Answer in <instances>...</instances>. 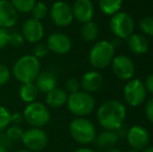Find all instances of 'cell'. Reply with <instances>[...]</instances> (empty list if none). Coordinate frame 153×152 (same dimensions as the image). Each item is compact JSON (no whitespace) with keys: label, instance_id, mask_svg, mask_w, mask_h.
I'll use <instances>...</instances> for the list:
<instances>
[{"label":"cell","instance_id":"6da1fadb","mask_svg":"<svg viewBox=\"0 0 153 152\" xmlns=\"http://www.w3.org/2000/svg\"><path fill=\"white\" fill-rule=\"evenodd\" d=\"M126 108L121 101L109 99L103 102L97 110V120L102 128L106 130H117L124 124Z\"/></svg>","mask_w":153,"mask_h":152},{"label":"cell","instance_id":"7a4b0ae2","mask_svg":"<svg viewBox=\"0 0 153 152\" xmlns=\"http://www.w3.org/2000/svg\"><path fill=\"white\" fill-rule=\"evenodd\" d=\"M12 75L21 83L34 82L41 72L40 59L32 54H26L16 61L12 69Z\"/></svg>","mask_w":153,"mask_h":152},{"label":"cell","instance_id":"3957f363","mask_svg":"<svg viewBox=\"0 0 153 152\" xmlns=\"http://www.w3.org/2000/svg\"><path fill=\"white\" fill-rule=\"evenodd\" d=\"M69 131L73 140L81 145H88L94 142L97 136L95 125L85 117L74 118L69 125Z\"/></svg>","mask_w":153,"mask_h":152},{"label":"cell","instance_id":"277c9868","mask_svg":"<svg viewBox=\"0 0 153 152\" xmlns=\"http://www.w3.org/2000/svg\"><path fill=\"white\" fill-rule=\"evenodd\" d=\"M115 57V47L109 41H97L89 52L90 64L96 69L108 67Z\"/></svg>","mask_w":153,"mask_h":152},{"label":"cell","instance_id":"5b68a950","mask_svg":"<svg viewBox=\"0 0 153 152\" xmlns=\"http://www.w3.org/2000/svg\"><path fill=\"white\" fill-rule=\"evenodd\" d=\"M96 102L92 94L78 91L68 96L67 106L69 112L76 117H85L94 110Z\"/></svg>","mask_w":153,"mask_h":152},{"label":"cell","instance_id":"8992f818","mask_svg":"<svg viewBox=\"0 0 153 152\" xmlns=\"http://www.w3.org/2000/svg\"><path fill=\"white\" fill-rule=\"evenodd\" d=\"M24 121L30 127L42 128L46 126L51 120V114L46 104L39 101L28 103L23 110Z\"/></svg>","mask_w":153,"mask_h":152},{"label":"cell","instance_id":"52a82bcc","mask_svg":"<svg viewBox=\"0 0 153 152\" xmlns=\"http://www.w3.org/2000/svg\"><path fill=\"white\" fill-rule=\"evenodd\" d=\"M109 29L116 38L126 40L134 31V21L126 12H118L109 21Z\"/></svg>","mask_w":153,"mask_h":152},{"label":"cell","instance_id":"ba28073f","mask_svg":"<svg viewBox=\"0 0 153 152\" xmlns=\"http://www.w3.org/2000/svg\"><path fill=\"white\" fill-rule=\"evenodd\" d=\"M123 96L126 103L131 108H137L143 104L147 97V91L144 82L137 78L129 79L124 85Z\"/></svg>","mask_w":153,"mask_h":152},{"label":"cell","instance_id":"9c48e42d","mask_svg":"<svg viewBox=\"0 0 153 152\" xmlns=\"http://www.w3.org/2000/svg\"><path fill=\"white\" fill-rule=\"evenodd\" d=\"M21 142L26 150L31 152H39L42 151L47 146L48 136H47L46 131L43 130L42 128L30 127L24 130Z\"/></svg>","mask_w":153,"mask_h":152},{"label":"cell","instance_id":"30bf717a","mask_svg":"<svg viewBox=\"0 0 153 152\" xmlns=\"http://www.w3.org/2000/svg\"><path fill=\"white\" fill-rule=\"evenodd\" d=\"M49 14H50L51 21L57 27H67L74 20L72 6L68 2L62 1V0L55 1L52 4Z\"/></svg>","mask_w":153,"mask_h":152},{"label":"cell","instance_id":"8fae6325","mask_svg":"<svg viewBox=\"0 0 153 152\" xmlns=\"http://www.w3.org/2000/svg\"><path fill=\"white\" fill-rule=\"evenodd\" d=\"M126 140L128 145L132 149L143 151L149 145L150 136L148 130L144 126L133 125L127 131Z\"/></svg>","mask_w":153,"mask_h":152},{"label":"cell","instance_id":"7c38bea8","mask_svg":"<svg viewBox=\"0 0 153 152\" xmlns=\"http://www.w3.org/2000/svg\"><path fill=\"white\" fill-rule=\"evenodd\" d=\"M111 69L116 76L121 80L131 79L134 75L135 67L133 62L127 55H117L111 62Z\"/></svg>","mask_w":153,"mask_h":152},{"label":"cell","instance_id":"4fadbf2b","mask_svg":"<svg viewBox=\"0 0 153 152\" xmlns=\"http://www.w3.org/2000/svg\"><path fill=\"white\" fill-rule=\"evenodd\" d=\"M21 33L23 35L25 41L31 44H36L44 38L45 28L41 21L33 18H28L22 24Z\"/></svg>","mask_w":153,"mask_h":152},{"label":"cell","instance_id":"5bb4252c","mask_svg":"<svg viewBox=\"0 0 153 152\" xmlns=\"http://www.w3.org/2000/svg\"><path fill=\"white\" fill-rule=\"evenodd\" d=\"M46 45L49 51L55 54H66L72 48V41L68 35L56 31L49 36Z\"/></svg>","mask_w":153,"mask_h":152},{"label":"cell","instance_id":"9a60e30c","mask_svg":"<svg viewBox=\"0 0 153 152\" xmlns=\"http://www.w3.org/2000/svg\"><path fill=\"white\" fill-rule=\"evenodd\" d=\"M73 17L80 23H87L93 20L94 4L91 0H75L72 5Z\"/></svg>","mask_w":153,"mask_h":152},{"label":"cell","instance_id":"2e32d148","mask_svg":"<svg viewBox=\"0 0 153 152\" xmlns=\"http://www.w3.org/2000/svg\"><path fill=\"white\" fill-rule=\"evenodd\" d=\"M18 14L10 0H0V27L5 29L14 27L18 22Z\"/></svg>","mask_w":153,"mask_h":152},{"label":"cell","instance_id":"e0dca14e","mask_svg":"<svg viewBox=\"0 0 153 152\" xmlns=\"http://www.w3.org/2000/svg\"><path fill=\"white\" fill-rule=\"evenodd\" d=\"M56 83V74L51 70L41 71L38 77L36 78V80H34V85H36L39 93L43 94H47L50 91H52L53 89H55Z\"/></svg>","mask_w":153,"mask_h":152},{"label":"cell","instance_id":"ac0fdd59","mask_svg":"<svg viewBox=\"0 0 153 152\" xmlns=\"http://www.w3.org/2000/svg\"><path fill=\"white\" fill-rule=\"evenodd\" d=\"M103 83V77L97 71H88L81 77L80 87L83 92L93 94L101 89Z\"/></svg>","mask_w":153,"mask_h":152},{"label":"cell","instance_id":"d6986e66","mask_svg":"<svg viewBox=\"0 0 153 152\" xmlns=\"http://www.w3.org/2000/svg\"><path fill=\"white\" fill-rule=\"evenodd\" d=\"M68 93L65 89L62 87H55L52 91L46 94V105L51 108H59L67 104V100H68Z\"/></svg>","mask_w":153,"mask_h":152},{"label":"cell","instance_id":"ffe728a7","mask_svg":"<svg viewBox=\"0 0 153 152\" xmlns=\"http://www.w3.org/2000/svg\"><path fill=\"white\" fill-rule=\"evenodd\" d=\"M126 43L133 54H145L149 49V42L147 38L139 33H132L130 37L126 39Z\"/></svg>","mask_w":153,"mask_h":152},{"label":"cell","instance_id":"44dd1931","mask_svg":"<svg viewBox=\"0 0 153 152\" xmlns=\"http://www.w3.org/2000/svg\"><path fill=\"white\" fill-rule=\"evenodd\" d=\"M119 136L115 130H106L104 129L101 131L98 136H96L95 142L99 148L106 150V149L114 148L118 142H119Z\"/></svg>","mask_w":153,"mask_h":152},{"label":"cell","instance_id":"7402d4cb","mask_svg":"<svg viewBox=\"0 0 153 152\" xmlns=\"http://www.w3.org/2000/svg\"><path fill=\"white\" fill-rule=\"evenodd\" d=\"M38 95L39 91L36 89L34 82L22 83L20 89H19V96H20L21 100L27 104L36 101Z\"/></svg>","mask_w":153,"mask_h":152},{"label":"cell","instance_id":"603a6c76","mask_svg":"<svg viewBox=\"0 0 153 152\" xmlns=\"http://www.w3.org/2000/svg\"><path fill=\"white\" fill-rule=\"evenodd\" d=\"M80 36L85 42H95L99 36V28L97 24L93 21L83 23L82 26L80 27Z\"/></svg>","mask_w":153,"mask_h":152},{"label":"cell","instance_id":"cb8c5ba5","mask_svg":"<svg viewBox=\"0 0 153 152\" xmlns=\"http://www.w3.org/2000/svg\"><path fill=\"white\" fill-rule=\"evenodd\" d=\"M123 0H99V10L106 16H113L120 12Z\"/></svg>","mask_w":153,"mask_h":152},{"label":"cell","instance_id":"d4e9b609","mask_svg":"<svg viewBox=\"0 0 153 152\" xmlns=\"http://www.w3.org/2000/svg\"><path fill=\"white\" fill-rule=\"evenodd\" d=\"M30 13H31V18L36 19V20H39V21H42L43 19L46 18V16L48 15L49 10H48V6H47V4L45 3V2L36 1Z\"/></svg>","mask_w":153,"mask_h":152},{"label":"cell","instance_id":"484cf974","mask_svg":"<svg viewBox=\"0 0 153 152\" xmlns=\"http://www.w3.org/2000/svg\"><path fill=\"white\" fill-rule=\"evenodd\" d=\"M16 10L21 14L30 13L36 0H10Z\"/></svg>","mask_w":153,"mask_h":152},{"label":"cell","instance_id":"4316f807","mask_svg":"<svg viewBox=\"0 0 153 152\" xmlns=\"http://www.w3.org/2000/svg\"><path fill=\"white\" fill-rule=\"evenodd\" d=\"M5 134L7 136V138L12 141L13 143L19 142L22 140L23 133H24V129L21 127L20 125H12L10 124L5 130H4Z\"/></svg>","mask_w":153,"mask_h":152},{"label":"cell","instance_id":"83f0119b","mask_svg":"<svg viewBox=\"0 0 153 152\" xmlns=\"http://www.w3.org/2000/svg\"><path fill=\"white\" fill-rule=\"evenodd\" d=\"M10 125V112L0 105V132H3Z\"/></svg>","mask_w":153,"mask_h":152},{"label":"cell","instance_id":"f1b7e54d","mask_svg":"<svg viewBox=\"0 0 153 152\" xmlns=\"http://www.w3.org/2000/svg\"><path fill=\"white\" fill-rule=\"evenodd\" d=\"M140 29L145 35L153 37V17L147 16L140 21Z\"/></svg>","mask_w":153,"mask_h":152},{"label":"cell","instance_id":"f546056e","mask_svg":"<svg viewBox=\"0 0 153 152\" xmlns=\"http://www.w3.org/2000/svg\"><path fill=\"white\" fill-rule=\"evenodd\" d=\"M49 52V49L48 47H47L46 44H44V43H36V45H34V47L32 48V53L31 54L33 55V56H36V59H42V57L46 56L47 54H48Z\"/></svg>","mask_w":153,"mask_h":152},{"label":"cell","instance_id":"4dcf8cb0","mask_svg":"<svg viewBox=\"0 0 153 152\" xmlns=\"http://www.w3.org/2000/svg\"><path fill=\"white\" fill-rule=\"evenodd\" d=\"M67 93H75V92L80 91V80H78L77 78H69L68 80L66 81V89Z\"/></svg>","mask_w":153,"mask_h":152},{"label":"cell","instance_id":"1f68e13d","mask_svg":"<svg viewBox=\"0 0 153 152\" xmlns=\"http://www.w3.org/2000/svg\"><path fill=\"white\" fill-rule=\"evenodd\" d=\"M12 76V72L7 66L4 64H0V87L6 85Z\"/></svg>","mask_w":153,"mask_h":152},{"label":"cell","instance_id":"d6a6232c","mask_svg":"<svg viewBox=\"0 0 153 152\" xmlns=\"http://www.w3.org/2000/svg\"><path fill=\"white\" fill-rule=\"evenodd\" d=\"M24 37L21 33L19 31H14V33H10V40H8V44H10L14 47H20L21 45L24 43Z\"/></svg>","mask_w":153,"mask_h":152},{"label":"cell","instance_id":"836d02e7","mask_svg":"<svg viewBox=\"0 0 153 152\" xmlns=\"http://www.w3.org/2000/svg\"><path fill=\"white\" fill-rule=\"evenodd\" d=\"M8 40H10V33L8 29L0 27V50H3L8 45Z\"/></svg>","mask_w":153,"mask_h":152},{"label":"cell","instance_id":"e575fe53","mask_svg":"<svg viewBox=\"0 0 153 152\" xmlns=\"http://www.w3.org/2000/svg\"><path fill=\"white\" fill-rule=\"evenodd\" d=\"M145 114L147 119L153 124V97L147 101L145 106Z\"/></svg>","mask_w":153,"mask_h":152},{"label":"cell","instance_id":"d590c367","mask_svg":"<svg viewBox=\"0 0 153 152\" xmlns=\"http://www.w3.org/2000/svg\"><path fill=\"white\" fill-rule=\"evenodd\" d=\"M0 145L3 146L4 148H6L7 150L12 148V146H13V142L7 138V136H6L4 131L0 132Z\"/></svg>","mask_w":153,"mask_h":152},{"label":"cell","instance_id":"8d00e7d4","mask_svg":"<svg viewBox=\"0 0 153 152\" xmlns=\"http://www.w3.org/2000/svg\"><path fill=\"white\" fill-rule=\"evenodd\" d=\"M23 121H24L23 114H21V113L10 114V124H12V125H20Z\"/></svg>","mask_w":153,"mask_h":152},{"label":"cell","instance_id":"74e56055","mask_svg":"<svg viewBox=\"0 0 153 152\" xmlns=\"http://www.w3.org/2000/svg\"><path fill=\"white\" fill-rule=\"evenodd\" d=\"M144 85L146 87V91L153 95V73L149 74L146 77L145 81H144Z\"/></svg>","mask_w":153,"mask_h":152},{"label":"cell","instance_id":"f35d334b","mask_svg":"<svg viewBox=\"0 0 153 152\" xmlns=\"http://www.w3.org/2000/svg\"><path fill=\"white\" fill-rule=\"evenodd\" d=\"M127 131H128V129H127L124 125H122L121 127L118 128V129L116 130V132H117V134H118V136H119V138H126Z\"/></svg>","mask_w":153,"mask_h":152},{"label":"cell","instance_id":"ab89813d","mask_svg":"<svg viewBox=\"0 0 153 152\" xmlns=\"http://www.w3.org/2000/svg\"><path fill=\"white\" fill-rule=\"evenodd\" d=\"M74 152H98L97 150H94L92 148H87V147H81V148L76 149Z\"/></svg>","mask_w":153,"mask_h":152},{"label":"cell","instance_id":"60d3db41","mask_svg":"<svg viewBox=\"0 0 153 152\" xmlns=\"http://www.w3.org/2000/svg\"><path fill=\"white\" fill-rule=\"evenodd\" d=\"M121 41L122 40H120V39H118V38H115V39H113L111 41H109V42L113 44V46L116 48V46H118V45H120V43H121Z\"/></svg>","mask_w":153,"mask_h":152},{"label":"cell","instance_id":"b9f144b4","mask_svg":"<svg viewBox=\"0 0 153 152\" xmlns=\"http://www.w3.org/2000/svg\"><path fill=\"white\" fill-rule=\"evenodd\" d=\"M103 152H122V151L120 150V149H117L114 147V148H111V149H106V150H104Z\"/></svg>","mask_w":153,"mask_h":152},{"label":"cell","instance_id":"7bdbcfd3","mask_svg":"<svg viewBox=\"0 0 153 152\" xmlns=\"http://www.w3.org/2000/svg\"><path fill=\"white\" fill-rule=\"evenodd\" d=\"M142 152H153V146L152 147H147V148L144 149Z\"/></svg>","mask_w":153,"mask_h":152},{"label":"cell","instance_id":"ee69618b","mask_svg":"<svg viewBox=\"0 0 153 152\" xmlns=\"http://www.w3.org/2000/svg\"><path fill=\"white\" fill-rule=\"evenodd\" d=\"M0 152H8V150L6 148H4L3 146H1V145H0Z\"/></svg>","mask_w":153,"mask_h":152},{"label":"cell","instance_id":"f6af8a7d","mask_svg":"<svg viewBox=\"0 0 153 152\" xmlns=\"http://www.w3.org/2000/svg\"><path fill=\"white\" fill-rule=\"evenodd\" d=\"M16 152H31V151L26 150V149H21V150H18V151H16Z\"/></svg>","mask_w":153,"mask_h":152},{"label":"cell","instance_id":"bcb514c9","mask_svg":"<svg viewBox=\"0 0 153 152\" xmlns=\"http://www.w3.org/2000/svg\"><path fill=\"white\" fill-rule=\"evenodd\" d=\"M127 152H140V151H139V150H135V149H132V148H131V149H129V150L127 151Z\"/></svg>","mask_w":153,"mask_h":152}]
</instances>
